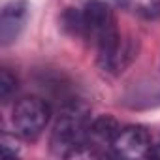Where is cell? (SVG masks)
I'll return each instance as SVG.
<instances>
[{
	"instance_id": "7",
	"label": "cell",
	"mask_w": 160,
	"mask_h": 160,
	"mask_svg": "<svg viewBox=\"0 0 160 160\" xmlns=\"http://www.w3.org/2000/svg\"><path fill=\"white\" fill-rule=\"evenodd\" d=\"M119 124L111 119V117H100L96 121H92L89 124V132H87V145L94 147L96 151L102 152V156L106 154V147L113 145V139L119 134Z\"/></svg>"
},
{
	"instance_id": "2",
	"label": "cell",
	"mask_w": 160,
	"mask_h": 160,
	"mask_svg": "<svg viewBox=\"0 0 160 160\" xmlns=\"http://www.w3.org/2000/svg\"><path fill=\"white\" fill-rule=\"evenodd\" d=\"M49 119H51V108L45 100L38 96H28L19 100L12 115L15 132L25 139L38 138L45 130Z\"/></svg>"
},
{
	"instance_id": "1",
	"label": "cell",
	"mask_w": 160,
	"mask_h": 160,
	"mask_svg": "<svg viewBox=\"0 0 160 160\" xmlns=\"http://www.w3.org/2000/svg\"><path fill=\"white\" fill-rule=\"evenodd\" d=\"M89 111L81 104H66L58 115V121L51 134V151L57 156L72 158L73 152L87 141Z\"/></svg>"
},
{
	"instance_id": "5",
	"label": "cell",
	"mask_w": 160,
	"mask_h": 160,
	"mask_svg": "<svg viewBox=\"0 0 160 160\" xmlns=\"http://www.w3.org/2000/svg\"><path fill=\"white\" fill-rule=\"evenodd\" d=\"M152 143H151V136L143 126L132 124L126 126L122 130H119L117 138L113 139L111 151L115 156H122V158H139V156H149Z\"/></svg>"
},
{
	"instance_id": "8",
	"label": "cell",
	"mask_w": 160,
	"mask_h": 160,
	"mask_svg": "<svg viewBox=\"0 0 160 160\" xmlns=\"http://www.w3.org/2000/svg\"><path fill=\"white\" fill-rule=\"evenodd\" d=\"M15 91H17L15 75H12L8 68H2V70H0V100L6 104Z\"/></svg>"
},
{
	"instance_id": "4",
	"label": "cell",
	"mask_w": 160,
	"mask_h": 160,
	"mask_svg": "<svg viewBox=\"0 0 160 160\" xmlns=\"http://www.w3.org/2000/svg\"><path fill=\"white\" fill-rule=\"evenodd\" d=\"M96 51H98V66L106 73L119 75L138 57V42L117 34L108 42H104L100 47H96Z\"/></svg>"
},
{
	"instance_id": "9",
	"label": "cell",
	"mask_w": 160,
	"mask_h": 160,
	"mask_svg": "<svg viewBox=\"0 0 160 160\" xmlns=\"http://www.w3.org/2000/svg\"><path fill=\"white\" fill-rule=\"evenodd\" d=\"M149 158H160V143L151 147V151H149Z\"/></svg>"
},
{
	"instance_id": "6",
	"label": "cell",
	"mask_w": 160,
	"mask_h": 160,
	"mask_svg": "<svg viewBox=\"0 0 160 160\" xmlns=\"http://www.w3.org/2000/svg\"><path fill=\"white\" fill-rule=\"evenodd\" d=\"M28 17L27 0H12L2 8L0 13V42L2 45H10L21 34Z\"/></svg>"
},
{
	"instance_id": "3",
	"label": "cell",
	"mask_w": 160,
	"mask_h": 160,
	"mask_svg": "<svg viewBox=\"0 0 160 160\" xmlns=\"http://www.w3.org/2000/svg\"><path fill=\"white\" fill-rule=\"evenodd\" d=\"M81 15H83V36L94 47H100L104 42L119 34L111 8L102 0H89Z\"/></svg>"
}]
</instances>
